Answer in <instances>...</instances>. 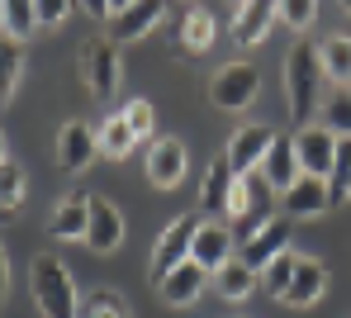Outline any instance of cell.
I'll return each instance as SVG.
<instances>
[{"mask_svg":"<svg viewBox=\"0 0 351 318\" xmlns=\"http://www.w3.org/2000/svg\"><path fill=\"white\" fill-rule=\"evenodd\" d=\"M29 285H34V304H38L43 318H81L76 280H71V271L62 266L58 256H34Z\"/></svg>","mask_w":351,"mask_h":318,"instance_id":"cell-1","label":"cell"},{"mask_svg":"<svg viewBox=\"0 0 351 318\" xmlns=\"http://www.w3.org/2000/svg\"><path fill=\"white\" fill-rule=\"evenodd\" d=\"M318 81H323V66H318V48L313 43H294L290 58H285V95H290V114L299 128L313 124V110H318Z\"/></svg>","mask_w":351,"mask_h":318,"instance_id":"cell-2","label":"cell"},{"mask_svg":"<svg viewBox=\"0 0 351 318\" xmlns=\"http://www.w3.org/2000/svg\"><path fill=\"white\" fill-rule=\"evenodd\" d=\"M76 71H81L86 90H90L95 100H110L119 90V76H123V66H119V43L114 38H90V43H81V48H76Z\"/></svg>","mask_w":351,"mask_h":318,"instance_id":"cell-3","label":"cell"},{"mask_svg":"<svg viewBox=\"0 0 351 318\" xmlns=\"http://www.w3.org/2000/svg\"><path fill=\"white\" fill-rule=\"evenodd\" d=\"M195 228H199V219H195V214H176L171 223L157 233V243H152V261H147V280H152V285H162V280H167V271H176L180 261H190Z\"/></svg>","mask_w":351,"mask_h":318,"instance_id":"cell-4","label":"cell"},{"mask_svg":"<svg viewBox=\"0 0 351 318\" xmlns=\"http://www.w3.org/2000/svg\"><path fill=\"white\" fill-rule=\"evenodd\" d=\"M261 95V71L252 62H228L214 81H209V100L219 110H247Z\"/></svg>","mask_w":351,"mask_h":318,"instance_id":"cell-5","label":"cell"},{"mask_svg":"<svg viewBox=\"0 0 351 318\" xmlns=\"http://www.w3.org/2000/svg\"><path fill=\"white\" fill-rule=\"evenodd\" d=\"M290 233H294V219H285V214L266 219V223H261V228H256V233L242 243V256H237V261H242V266H252V271L261 276V271H266L276 256L290 252Z\"/></svg>","mask_w":351,"mask_h":318,"instance_id":"cell-6","label":"cell"},{"mask_svg":"<svg viewBox=\"0 0 351 318\" xmlns=\"http://www.w3.org/2000/svg\"><path fill=\"white\" fill-rule=\"evenodd\" d=\"M271 143H276V128L271 124H242V128H233V138L223 143V157H228V167H233L237 176H252V171H261Z\"/></svg>","mask_w":351,"mask_h":318,"instance_id":"cell-7","label":"cell"},{"mask_svg":"<svg viewBox=\"0 0 351 318\" xmlns=\"http://www.w3.org/2000/svg\"><path fill=\"white\" fill-rule=\"evenodd\" d=\"M294 157H299V171H304V176L328 181V176H332V162H337V138L323 124L299 128V133H294Z\"/></svg>","mask_w":351,"mask_h":318,"instance_id":"cell-8","label":"cell"},{"mask_svg":"<svg viewBox=\"0 0 351 318\" xmlns=\"http://www.w3.org/2000/svg\"><path fill=\"white\" fill-rule=\"evenodd\" d=\"M147 181L157 186V191H176L180 181H185V171H190V152H185V143L180 138H157L152 147H147Z\"/></svg>","mask_w":351,"mask_h":318,"instance_id":"cell-9","label":"cell"},{"mask_svg":"<svg viewBox=\"0 0 351 318\" xmlns=\"http://www.w3.org/2000/svg\"><path fill=\"white\" fill-rule=\"evenodd\" d=\"M332 209V191L318 176H299L290 191H280V214L285 219H318Z\"/></svg>","mask_w":351,"mask_h":318,"instance_id":"cell-10","label":"cell"},{"mask_svg":"<svg viewBox=\"0 0 351 318\" xmlns=\"http://www.w3.org/2000/svg\"><path fill=\"white\" fill-rule=\"evenodd\" d=\"M86 247L100 256H110L123 247V214L105 195H90V228H86Z\"/></svg>","mask_w":351,"mask_h":318,"instance_id":"cell-11","label":"cell"},{"mask_svg":"<svg viewBox=\"0 0 351 318\" xmlns=\"http://www.w3.org/2000/svg\"><path fill=\"white\" fill-rule=\"evenodd\" d=\"M58 167L62 171H86L95 157H100V143H95V133H90V124H81V119H71V124H62V133H58Z\"/></svg>","mask_w":351,"mask_h":318,"instance_id":"cell-12","label":"cell"},{"mask_svg":"<svg viewBox=\"0 0 351 318\" xmlns=\"http://www.w3.org/2000/svg\"><path fill=\"white\" fill-rule=\"evenodd\" d=\"M280 19V0H242L233 14V43L237 48H252L271 34V24Z\"/></svg>","mask_w":351,"mask_h":318,"instance_id":"cell-13","label":"cell"},{"mask_svg":"<svg viewBox=\"0 0 351 318\" xmlns=\"http://www.w3.org/2000/svg\"><path fill=\"white\" fill-rule=\"evenodd\" d=\"M209 280H214V276H209L199 261H180L176 271H167V280L157 285V295H162L171 309H190V304L204 295V285H209Z\"/></svg>","mask_w":351,"mask_h":318,"instance_id":"cell-14","label":"cell"},{"mask_svg":"<svg viewBox=\"0 0 351 318\" xmlns=\"http://www.w3.org/2000/svg\"><path fill=\"white\" fill-rule=\"evenodd\" d=\"M190 261H199L209 276L219 266H228L233 261V228L228 223H199L195 228V243H190Z\"/></svg>","mask_w":351,"mask_h":318,"instance_id":"cell-15","label":"cell"},{"mask_svg":"<svg viewBox=\"0 0 351 318\" xmlns=\"http://www.w3.org/2000/svg\"><path fill=\"white\" fill-rule=\"evenodd\" d=\"M48 228H53L58 243H86V228H90V199H86V195H66L58 209H53Z\"/></svg>","mask_w":351,"mask_h":318,"instance_id":"cell-16","label":"cell"},{"mask_svg":"<svg viewBox=\"0 0 351 318\" xmlns=\"http://www.w3.org/2000/svg\"><path fill=\"white\" fill-rule=\"evenodd\" d=\"M167 14V0H133L114 19V43H138L143 34L157 29V19Z\"/></svg>","mask_w":351,"mask_h":318,"instance_id":"cell-17","label":"cell"},{"mask_svg":"<svg viewBox=\"0 0 351 318\" xmlns=\"http://www.w3.org/2000/svg\"><path fill=\"white\" fill-rule=\"evenodd\" d=\"M323 295H328V266L299 256V271H294L290 290H285V304H290V309H308V304H318Z\"/></svg>","mask_w":351,"mask_h":318,"instance_id":"cell-18","label":"cell"},{"mask_svg":"<svg viewBox=\"0 0 351 318\" xmlns=\"http://www.w3.org/2000/svg\"><path fill=\"white\" fill-rule=\"evenodd\" d=\"M233 181H237V171L228 167V157L219 152L209 167H204V186H199V204L209 209V214H223L228 219V195H233Z\"/></svg>","mask_w":351,"mask_h":318,"instance_id":"cell-19","label":"cell"},{"mask_svg":"<svg viewBox=\"0 0 351 318\" xmlns=\"http://www.w3.org/2000/svg\"><path fill=\"white\" fill-rule=\"evenodd\" d=\"M261 176H266V186L276 195L290 191L294 181L304 176V171H299V157H294V138H276V143H271V152H266V162H261Z\"/></svg>","mask_w":351,"mask_h":318,"instance_id":"cell-20","label":"cell"},{"mask_svg":"<svg viewBox=\"0 0 351 318\" xmlns=\"http://www.w3.org/2000/svg\"><path fill=\"white\" fill-rule=\"evenodd\" d=\"M318 66L332 86H351V38H342V34L323 38L318 43Z\"/></svg>","mask_w":351,"mask_h":318,"instance_id":"cell-21","label":"cell"},{"mask_svg":"<svg viewBox=\"0 0 351 318\" xmlns=\"http://www.w3.org/2000/svg\"><path fill=\"white\" fill-rule=\"evenodd\" d=\"M180 38H185V48H190V53H204V48L219 38V19H214L204 5H190V10H185V19H180Z\"/></svg>","mask_w":351,"mask_h":318,"instance_id":"cell-22","label":"cell"},{"mask_svg":"<svg viewBox=\"0 0 351 318\" xmlns=\"http://www.w3.org/2000/svg\"><path fill=\"white\" fill-rule=\"evenodd\" d=\"M0 34H10V38H29V34H38V10H34V0H0Z\"/></svg>","mask_w":351,"mask_h":318,"instance_id":"cell-23","label":"cell"},{"mask_svg":"<svg viewBox=\"0 0 351 318\" xmlns=\"http://www.w3.org/2000/svg\"><path fill=\"white\" fill-rule=\"evenodd\" d=\"M214 285H219V295H223V299L242 304V299L256 290V271H252V266H242V261L233 256L228 266H219V271H214Z\"/></svg>","mask_w":351,"mask_h":318,"instance_id":"cell-24","label":"cell"},{"mask_svg":"<svg viewBox=\"0 0 351 318\" xmlns=\"http://www.w3.org/2000/svg\"><path fill=\"white\" fill-rule=\"evenodd\" d=\"M19 71H24V43L10 38V34H0V110H5V100L14 95Z\"/></svg>","mask_w":351,"mask_h":318,"instance_id":"cell-25","label":"cell"},{"mask_svg":"<svg viewBox=\"0 0 351 318\" xmlns=\"http://www.w3.org/2000/svg\"><path fill=\"white\" fill-rule=\"evenodd\" d=\"M95 143H100V157H110V162H123L128 152H133V133H128V124H123V114H110L105 124H100V133H95Z\"/></svg>","mask_w":351,"mask_h":318,"instance_id":"cell-26","label":"cell"},{"mask_svg":"<svg viewBox=\"0 0 351 318\" xmlns=\"http://www.w3.org/2000/svg\"><path fill=\"white\" fill-rule=\"evenodd\" d=\"M323 128L332 138H351V86H337L323 105Z\"/></svg>","mask_w":351,"mask_h":318,"instance_id":"cell-27","label":"cell"},{"mask_svg":"<svg viewBox=\"0 0 351 318\" xmlns=\"http://www.w3.org/2000/svg\"><path fill=\"white\" fill-rule=\"evenodd\" d=\"M24 191H29V176L19 162H0V209H19L24 204Z\"/></svg>","mask_w":351,"mask_h":318,"instance_id":"cell-28","label":"cell"},{"mask_svg":"<svg viewBox=\"0 0 351 318\" xmlns=\"http://www.w3.org/2000/svg\"><path fill=\"white\" fill-rule=\"evenodd\" d=\"M123 124H128V133L143 143V138H152V128H157V110H152V100H128L123 110Z\"/></svg>","mask_w":351,"mask_h":318,"instance_id":"cell-29","label":"cell"},{"mask_svg":"<svg viewBox=\"0 0 351 318\" xmlns=\"http://www.w3.org/2000/svg\"><path fill=\"white\" fill-rule=\"evenodd\" d=\"M294 271H299V252H285V256H276L261 276H266V290L276 295V299H285V290H290V280H294Z\"/></svg>","mask_w":351,"mask_h":318,"instance_id":"cell-30","label":"cell"},{"mask_svg":"<svg viewBox=\"0 0 351 318\" xmlns=\"http://www.w3.org/2000/svg\"><path fill=\"white\" fill-rule=\"evenodd\" d=\"M81 318H133V314L123 309V299L114 290H90V304L81 309Z\"/></svg>","mask_w":351,"mask_h":318,"instance_id":"cell-31","label":"cell"},{"mask_svg":"<svg viewBox=\"0 0 351 318\" xmlns=\"http://www.w3.org/2000/svg\"><path fill=\"white\" fill-rule=\"evenodd\" d=\"M280 19L290 29H308L318 19V0H280Z\"/></svg>","mask_w":351,"mask_h":318,"instance_id":"cell-32","label":"cell"},{"mask_svg":"<svg viewBox=\"0 0 351 318\" xmlns=\"http://www.w3.org/2000/svg\"><path fill=\"white\" fill-rule=\"evenodd\" d=\"M71 5H76V0H34V10H38V24H62V19L71 14Z\"/></svg>","mask_w":351,"mask_h":318,"instance_id":"cell-33","label":"cell"},{"mask_svg":"<svg viewBox=\"0 0 351 318\" xmlns=\"http://www.w3.org/2000/svg\"><path fill=\"white\" fill-rule=\"evenodd\" d=\"M76 5H81L90 19H110V0H76Z\"/></svg>","mask_w":351,"mask_h":318,"instance_id":"cell-34","label":"cell"},{"mask_svg":"<svg viewBox=\"0 0 351 318\" xmlns=\"http://www.w3.org/2000/svg\"><path fill=\"white\" fill-rule=\"evenodd\" d=\"M5 290H10V261H5V238H0V299H5Z\"/></svg>","mask_w":351,"mask_h":318,"instance_id":"cell-35","label":"cell"},{"mask_svg":"<svg viewBox=\"0 0 351 318\" xmlns=\"http://www.w3.org/2000/svg\"><path fill=\"white\" fill-rule=\"evenodd\" d=\"M128 5H133V0H110V19H119V14H123Z\"/></svg>","mask_w":351,"mask_h":318,"instance_id":"cell-36","label":"cell"},{"mask_svg":"<svg viewBox=\"0 0 351 318\" xmlns=\"http://www.w3.org/2000/svg\"><path fill=\"white\" fill-rule=\"evenodd\" d=\"M0 162H5V133H0Z\"/></svg>","mask_w":351,"mask_h":318,"instance_id":"cell-37","label":"cell"},{"mask_svg":"<svg viewBox=\"0 0 351 318\" xmlns=\"http://www.w3.org/2000/svg\"><path fill=\"white\" fill-rule=\"evenodd\" d=\"M342 10H347V14H351V0H342Z\"/></svg>","mask_w":351,"mask_h":318,"instance_id":"cell-38","label":"cell"},{"mask_svg":"<svg viewBox=\"0 0 351 318\" xmlns=\"http://www.w3.org/2000/svg\"><path fill=\"white\" fill-rule=\"evenodd\" d=\"M228 5H233V10H237V5H242V0H228Z\"/></svg>","mask_w":351,"mask_h":318,"instance_id":"cell-39","label":"cell"}]
</instances>
